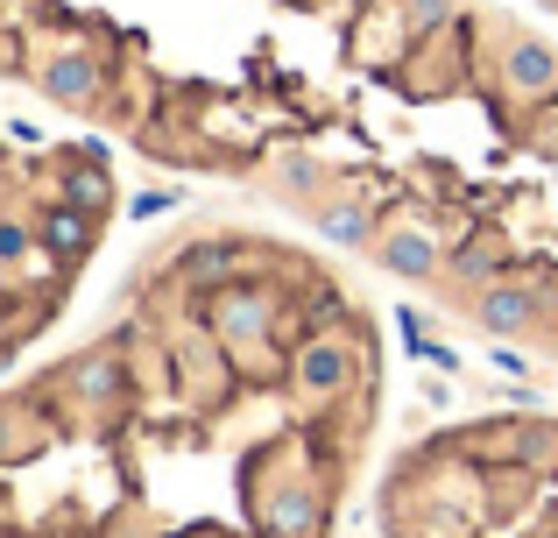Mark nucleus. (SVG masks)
<instances>
[{
    "mask_svg": "<svg viewBox=\"0 0 558 538\" xmlns=\"http://www.w3.org/2000/svg\"><path fill=\"white\" fill-rule=\"evenodd\" d=\"M318 227H326L340 249H368V241H375V213L368 206H326V213H318Z\"/></svg>",
    "mask_w": 558,
    "mask_h": 538,
    "instance_id": "nucleus-14",
    "label": "nucleus"
},
{
    "mask_svg": "<svg viewBox=\"0 0 558 538\" xmlns=\"http://www.w3.org/2000/svg\"><path fill=\"white\" fill-rule=\"evenodd\" d=\"M361 361H368V347H361V333L332 326V333H304L298 355H290V390H298L304 404H332L347 383L361 375Z\"/></svg>",
    "mask_w": 558,
    "mask_h": 538,
    "instance_id": "nucleus-2",
    "label": "nucleus"
},
{
    "mask_svg": "<svg viewBox=\"0 0 558 538\" xmlns=\"http://www.w3.org/2000/svg\"><path fill=\"white\" fill-rule=\"evenodd\" d=\"M50 440V426L36 418V404H0V461H28Z\"/></svg>",
    "mask_w": 558,
    "mask_h": 538,
    "instance_id": "nucleus-13",
    "label": "nucleus"
},
{
    "mask_svg": "<svg viewBox=\"0 0 558 538\" xmlns=\"http://www.w3.org/2000/svg\"><path fill=\"white\" fill-rule=\"evenodd\" d=\"M28 249H36V235H28L22 220H0V270H14V263H28Z\"/></svg>",
    "mask_w": 558,
    "mask_h": 538,
    "instance_id": "nucleus-16",
    "label": "nucleus"
},
{
    "mask_svg": "<svg viewBox=\"0 0 558 538\" xmlns=\"http://www.w3.org/2000/svg\"><path fill=\"white\" fill-rule=\"evenodd\" d=\"M276 326H283V298H276L269 276H233L205 298V333L219 340V355L241 361L247 375H283L290 361L276 355Z\"/></svg>",
    "mask_w": 558,
    "mask_h": 538,
    "instance_id": "nucleus-1",
    "label": "nucleus"
},
{
    "mask_svg": "<svg viewBox=\"0 0 558 538\" xmlns=\"http://www.w3.org/2000/svg\"><path fill=\"white\" fill-rule=\"evenodd\" d=\"M375 255H381V270H396V276H438L446 241H438L432 227L403 220V227H389V235H375Z\"/></svg>",
    "mask_w": 558,
    "mask_h": 538,
    "instance_id": "nucleus-6",
    "label": "nucleus"
},
{
    "mask_svg": "<svg viewBox=\"0 0 558 538\" xmlns=\"http://www.w3.org/2000/svg\"><path fill=\"white\" fill-rule=\"evenodd\" d=\"M107 85H113V64H107V50H99V43H85V36H71L64 50L43 57V93L64 99V107H99V99H107Z\"/></svg>",
    "mask_w": 558,
    "mask_h": 538,
    "instance_id": "nucleus-3",
    "label": "nucleus"
},
{
    "mask_svg": "<svg viewBox=\"0 0 558 538\" xmlns=\"http://www.w3.org/2000/svg\"><path fill=\"white\" fill-rule=\"evenodd\" d=\"M184 538H233V531H184Z\"/></svg>",
    "mask_w": 558,
    "mask_h": 538,
    "instance_id": "nucleus-18",
    "label": "nucleus"
},
{
    "mask_svg": "<svg viewBox=\"0 0 558 538\" xmlns=\"http://www.w3.org/2000/svg\"><path fill=\"white\" fill-rule=\"evenodd\" d=\"M255 503L269 538H318V525H326V497H318L312 475H298V482H283L276 497H255Z\"/></svg>",
    "mask_w": 558,
    "mask_h": 538,
    "instance_id": "nucleus-4",
    "label": "nucleus"
},
{
    "mask_svg": "<svg viewBox=\"0 0 558 538\" xmlns=\"http://www.w3.org/2000/svg\"><path fill=\"white\" fill-rule=\"evenodd\" d=\"M93 235H99V220H93V213H78V206H64V199H50L43 220H36V249L57 255V263H78V255L93 249Z\"/></svg>",
    "mask_w": 558,
    "mask_h": 538,
    "instance_id": "nucleus-7",
    "label": "nucleus"
},
{
    "mask_svg": "<svg viewBox=\"0 0 558 538\" xmlns=\"http://www.w3.org/2000/svg\"><path fill=\"white\" fill-rule=\"evenodd\" d=\"M509 270H517V255H509V241H502V235H474V241L460 249V263H452V276H460V284H474V290L502 284Z\"/></svg>",
    "mask_w": 558,
    "mask_h": 538,
    "instance_id": "nucleus-11",
    "label": "nucleus"
},
{
    "mask_svg": "<svg viewBox=\"0 0 558 538\" xmlns=\"http://www.w3.org/2000/svg\"><path fill=\"white\" fill-rule=\"evenodd\" d=\"M64 390L71 397H85V404H113L128 390V375H121V347H113V355H85L78 369L64 375Z\"/></svg>",
    "mask_w": 558,
    "mask_h": 538,
    "instance_id": "nucleus-12",
    "label": "nucleus"
},
{
    "mask_svg": "<svg viewBox=\"0 0 558 538\" xmlns=\"http://www.w3.org/2000/svg\"><path fill=\"white\" fill-rule=\"evenodd\" d=\"M57 199L99 220V213H113V170L93 156H71V164H57Z\"/></svg>",
    "mask_w": 558,
    "mask_h": 538,
    "instance_id": "nucleus-8",
    "label": "nucleus"
},
{
    "mask_svg": "<svg viewBox=\"0 0 558 538\" xmlns=\"http://www.w3.org/2000/svg\"><path fill=\"white\" fill-rule=\"evenodd\" d=\"M537 312H545V304H537V290L523 284V276H517V284L502 276V284L481 290V326H488V333H523Z\"/></svg>",
    "mask_w": 558,
    "mask_h": 538,
    "instance_id": "nucleus-9",
    "label": "nucleus"
},
{
    "mask_svg": "<svg viewBox=\"0 0 558 538\" xmlns=\"http://www.w3.org/2000/svg\"><path fill=\"white\" fill-rule=\"evenodd\" d=\"M502 85L517 99H531V107H545V99H558V50H545V43H509L502 50Z\"/></svg>",
    "mask_w": 558,
    "mask_h": 538,
    "instance_id": "nucleus-5",
    "label": "nucleus"
},
{
    "mask_svg": "<svg viewBox=\"0 0 558 538\" xmlns=\"http://www.w3.org/2000/svg\"><path fill=\"white\" fill-rule=\"evenodd\" d=\"M531 142H537V150H551V156H558V99H545V113L531 121Z\"/></svg>",
    "mask_w": 558,
    "mask_h": 538,
    "instance_id": "nucleus-17",
    "label": "nucleus"
},
{
    "mask_svg": "<svg viewBox=\"0 0 558 538\" xmlns=\"http://www.w3.org/2000/svg\"><path fill=\"white\" fill-rule=\"evenodd\" d=\"M178 199H184L178 184H170V192H163V184H156V192H135V199H128V220H163Z\"/></svg>",
    "mask_w": 558,
    "mask_h": 538,
    "instance_id": "nucleus-15",
    "label": "nucleus"
},
{
    "mask_svg": "<svg viewBox=\"0 0 558 538\" xmlns=\"http://www.w3.org/2000/svg\"><path fill=\"white\" fill-rule=\"evenodd\" d=\"M233 276H241V255L219 249V241H198V249L178 255V284L191 290V298H213V290L233 284Z\"/></svg>",
    "mask_w": 558,
    "mask_h": 538,
    "instance_id": "nucleus-10",
    "label": "nucleus"
}]
</instances>
